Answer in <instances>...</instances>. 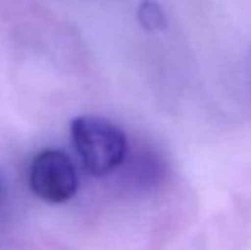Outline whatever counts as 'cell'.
I'll return each mask as SVG.
<instances>
[{
  "instance_id": "1",
  "label": "cell",
  "mask_w": 251,
  "mask_h": 250,
  "mask_svg": "<svg viewBox=\"0 0 251 250\" xmlns=\"http://www.w3.org/2000/svg\"><path fill=\"white\" fill-rule=\"evenodd\" d=\"M70 142L93 177H106L125 161L128 140L118 125L98 115H79L70 120Z\"/></svg>"
},
{
  "instance_id": "2",
  "label": "cell",
  "mask_w": 251,
  "mask_h": 250,
  "mask_svg": "<svg viewBox=\"0 0 251 250\" xmlns=\"http://www.w3.org/2000/svg\"><path fill=\"white\" fill-rule=\"evenodd\" d=\"M29 187L48 204H63L79 190V173L69 154L60 149H43L29 167Z\"/></svg>"
},
{
  "instance_id": "3",
  "label": "cell",
  "mask_w": 251,
  "mask_h": 250,
  "mask_svg": "<svg viewBox=\"0 0 251 250\" xmlns=\"http://www.w3.org/2000/svg\"><path fill=\"white\" fill-rule=\"evenodd\" d=\"M137 19L147 31H157L166 26V16L162 7L155 0H142L137 9Z\"/></svg>"
}]
</instances>
